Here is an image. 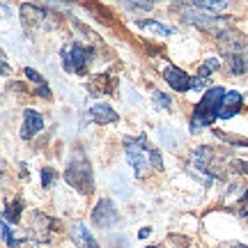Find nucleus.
<instances>
[{"instance_id":"f257e3e1","label":"nucleus","mask_w":248,"mask_h":248,"mask_svg":"<svg viewBox=\"0 0 248 248\" xmlns=\"http://www.w3.org/2000/svg\"><path fill=\"white\" fill-rule=\"evenodd\" d=\"M124 150H126V159L131 163L136 177H147L150 172L163 170V159H161L159 150H154L147 142V136L124 138Z\"/></svg>"},{"instance_id":"f03ea898","label":"nucleus","mask_w":248,"mask_h":248,"mask_svg":"<svg viewBox=\"0 0 248 248\" xmlns=\"http://www.w3.org/2000/svg\"><path fill=\"white\" fill-rule=\"evenodd\" d=\"M225 90L223 88H209L204 92V97L200 99V104L193 108V117H191V131L198 133L204 126H212L216 117H221V106L225 99Z\"/></svg>"},{"instance_id":"7ed1b4c3","label":"nucleus","mask_w":248,"mask_h":248,"mask_svg":"<svg viewBox=\"0 0 248 248\" xmlns=\"http://www.w3.org/2000/svg\"><path fill=\"white\" fill-rule=\"evenodd\" d=\"M64 179H67V184L74 186L83 195H90L94 191V175L90 168V161L83 154L71 156V161L67 163V170H64Z\"/></svg>"},{"instance_id":"20e7f679","label":"nucleus","mask_w":248,"mask_h":248,"mask_svg":"<svg viewBox=\"0 0 248 248\" xmlns=\"http://www.w3.org/2000/svg\"><path fill=\"white\" fill-rule=\"evenodd\" d=\"M182 16H184L186 23L200 28V30H204V32H212V35H216V37L232 28L230 26L232 18L216 16V14H204V12H200V9H193L191 5H184V7H182Z\"/></svg>"},{"instance_id":"39448f33","label":"nucleus","mask_w":248,"mask_h":248,"mask_svg":"<svg viewBox=\"0 0 248 248\" xmlns=\"http://www.w3.org/2000/svg\"><path fill=\"white\" fill-rule=\"evenodd\" d=\"M94 58V48L92 46H83L78 42H71L62 48V69L69 71V74H76V76H83L85 69L90 67V62Z\"/></svg>"},{"instance_id":"423d86ee","label":"nucleus","mask_w":248,"mask_h":248,"mask_svg":"<svg viewBox=\"0 0 248 248\" xmlns=\"http://www.w3.org/2000/svg\"><path fill=\"white\" fill-rule=\"evenodd\" d=\"M191 161H193V166L200 172L209 175V177L214 179L225 177V156H221L218 152H214L212 147H198L191 154Z\"/></svg>"},{"instance_id":"0eeeda50","label":"nucleus","mask_w":248,"mask_h":248,"mask_svg":"<svg viewBox=\"0 0 248 248\" xmlns=\"http://www.w3.org/2000/svg\"><path fill=\"white\" fill-rule=\"evenodd\" d=\"M218 51L223 58H241L248 64V37L230 28L218 35Z\"/></svg>"},{"instance_id":"6e6552de","label":"nucleus","mask_w":248,"mask_h":248,"mask_svg":"<svg viewBox=\"0 0 248 248\" xmlns=\"http://www.w3.org/2000/svg\"><path fill=\"white\" fill-rule=\"evenodd\" d=\"M30 232L35 237L37 244H51L55 239V234L62 232V223L53 216H46L42 212L30 214Z\"/></svg>"},{"instance_id":"1a4fd4ad","label":"nucleus","mask_w":248,"mask_h":248,"mask_svg":"<svg viewBox=\"0 0 248 248\" xmlns=\"http://www.w3.org/2000/svg\"><path fill=\"white\" fill-rule=\"evenodd\" d=\"M120 221V214H117L115 204L110 202L108 198H104V200H99L97 204H94V209H92V223H97L99 228H113L115 223Z\"/></svg>"},{"instance_id":"9d476101","label":"nucleus","mask_w":248,"mask_h":248,"mask_svg":"<svg viewBox=\"0 0 248 248\" xmlns=\"http://www.w3.org/2000/svg\"><path fill=\"white\" fill-rule=\"evenodd\" d=\"M120 80L113 74H94L90 76L88 80V90L94 94V97H101V94H115Z\"/></svg>"},{"instance_id":"9b49d317","label":"nucleus","mask_w":248,"mask_h":248,"mask_svg":"<svg viewBox=\"0 0 248 248\" xmlns=\"http://www.w3.org/2000/svg\"><path fill=\"white\" fill-rule=\"evenodd\" d=\"M163 78H166V83H168L170 88L177 90V92H188L191 85H193V78H191L184 69L175 67V64H170V67L163 69Z\"/></svg>"},{"instance_id":"f8f14e48","label":"nucleus","mask_w":248,"mask_h":248,"mask_svg":"<svg viewBox=\"0 0 248 248\" xmlns=\"http://www.w3.org/2000/svg\"><path fill=\"white\" fill-rule=\"evenodd\" d=\"M48 18V12L44 7H37V5H21V21L26 30H32V28L44 26V21Z\"/></svg>"},{"instance_id":"ddd939ff","label":"nucleus","mask_w":248,"mask_h":248,"mask_svg":"<svg viewBox=\"0 0 248 248\" xmlns=\"http://www.w3.org/2000/svg\"><path fill=\"white\" fill-rule=\"evenodd\" d=\"M42 126H44V117L39 115L35 108H28L26 113H23V126H21V138H23V140H30V138H35L37 133L42 131Z\"/></svg>"},{"instance_id":"4468645a","label":"nucleus","mask_w":248,"mask_h":248,"mask_svg":"<svg viewBox=\"0 0 248 248\" xmlns=\"http://www.w3.org/2000/svg\"><path fill=\"white\" fill-rule=\"evenodd\" d=\"M241 108H244V97H241L239 92H228L225 99H223V106H221V120H230L234 117L237 113H241Z\"/></svg>"},{"instance_id":"2eb2a0df","label":"nucleus","mask_w":248,"mask_h":248,"mask_svg":"<svg viewBox=\"0 0 248 248\" xmlns=\"http://www.w3.org/2000/svg\"><path fill=\"white\" fill-rule=\"evenodd\" d=\"M69 232H71V237H74V241H76L78 248H99L97 239L92 237V232H90L83 223H74L69 228Z\"/></svg>"},{"instance_id":"dca6fc26","label":"nucleus","mask_w":248,"mask_h":248,"mask_svg":"<svg viewBox=\"0 0 248 248\" xmlns=\"http://www.w3.org/2000/svg\"><path fill=\"white\" fill-rule=\"evenodd\" d=\"M88 120H92L97 124H110V122H117V113L110 106H106V104H97V106L90 108Z\"/></svg>"},{"instance_id":"f3484780","label":"nucleus","mask_w":248,"mask_h":248,"mask_svg":"<svg viewBox=\"0 0 248 248\" xmlns=\"http://www.w3.org/2000/svg\"><path fill=\"white\" fill-rule=\"evenodd\" d=\"M218 67V60L216 58H207V60L200 64V69H198V76L193 78V85H191V90H200L209 80V74H212L214 69Z\"/></svg>"},{"instance_id":"a211bd4d","label":"nucleus","mask_w":248,"mask_h":248,"mask_svg":"<svg viewBox=\"0 0 248 248\" xmlns=\"http://www.w3.org/2000/svg\"><path fill=\"white\" fill-rule=\"evenodd\" d=\"M23 209H26V204H23L21 198H14L12 202H7L5 204V209H2V218H5V223H18L21 221Z\"/></svg>"},{"instance_id":"6ab92c4d","label":"nucleus","mask_w":248,"mask_h":248,"mask_svg":"<svg viewBox=\"0 0 248 248\" xmlns=\"http://www.w3.org/2000/svg\"><path fill=\"white\" fill-rule=\"evenodd\" d=\"M193 9H200L204 14H218L223 9L228 7V2L225 0H198V2H188Z\"/></svg>"},{"instance_id":"aec40b11","label":"nucleus","mask_w":248,"mask_h":248,"mask_svg":"<svg viewBox=\"0 0 248 248\" xmlns=\"http://www.w3.org/2000/svg\"><path fill=\"white\" fill-rule=\"evenodd\" d=\"M136 26L140 28V30H145V32H154V35H161V37H168L175 32L170 26H163L159 21H138Z\"/></svg>"},{"instance_id":"412c9836","label":"nucleus","mask_w":248,"mask_h":248,"mask_svg":"<svg viewBox=\"0 0 248 248\" xmlns=\"http://www.w3.org/2000/svg\"><path fill=\"white\" fill-rule=\"evenodd\" d=\"M225 64H228V71H230L232 76H241L248 69V64L241 58H225Z\"/></svg>"},{"instance_id":"4be33fe9","label":"nucleus","mask_w":248,"mask_h":248,"mask_svg":"<svg viewBox=\"0 0 248 248\" xmlns=\"http://www.w3.org/2000/svg\"><path fill=\"white\" fill-rule=\"evenodd\" d=\"M23 74H26V78H28V80L37 83V88H46V85H48V83L44 80V76H42V74H37L35 69H30V67H28V69L23 71Z\"/></svg>"},{"instance_id":"5701e85b","label":"nucleus","mask_w":248,"mask_h":248,"mask_svg":"<svg viewBox=\"0 0 248 248\" xmlns=\"http://www.w3.org/2000/svg\"><path fill=\"white\" fill-rule=\"evenodd\" d=\"M154 104H156V106H161V108H170V104H172V101H170L168 94H163V92H154Z\"/></svg>"},{"instance_id":"b1692460","label":"nucleus","mask_w":248,"mask_h":248,"mask_svg":"<svg viewBox=\"0 0 248 248\" xmlns=\"http://www.w3.org/2000/svg\"><path fill=\"white\" fill-rule=\"evenodd\" d=\"M53 179H55V172L51 168H44V170H42V186H46V188H48V186L53 184Z\"/></svg>"},{"instance_id":"393cba45","label":"nucleus","mask_w":248,"mask_h":248,"mask_svg":"<svg viewBox=\"0 0 248 248\" xmlns=\"http://www.w3.org/2000/svg\"><path fill=\"white\" fill-rule=\"evenodd\" d=\"M126 7H129V9H145V12H147V9L154 7V2H150V0H145V2H136V0H129V2H126Z\"/></svg>"},{"instance_id":"a878e982","label":"nucleus","mask_w":248,"mask_h":248,"mask_svg":"<svg viewBox=\"0 0 248 248\" xmlns=\"http://www.w3.org/2000/svg\"><path fill=\"white\" fill-rule=\"evenodd\" d=\"M232 166H237L244 175H248V161H239V159H237V161H232Z\"/></svg>"},{"instance_id":"bb28decb","label":"nucleus","mask_w":248,"mask_h":248,"mask_svg":"<svg viewBox=\"0 0 248 248\" xmlns=\"http://www.w3.org/2000/svg\"><path fill=\"white\" fill-rule=\"evenodd\" d=\"M2 74H5V76H9V64H7V58H5V53H2Z\"/></svg>"},{"instance_id":"cd10ccee","label":"nucleus","mask_w":248,"mask_h":248,"mask_svg":"<svg viewBox=\"0 0 248 248\" xmlns=\"http://www.w3.org/2000/svg\"><path fill=\"white\" fill-rule=\"evenodd\" d=\"M147 234H150V228H145V230H140V232H138V237H140V239H145Z\"/></svg>"},{"instance_id":"c85d7f7f","label":"nucleus","mask_w":248,"mask_h":248,"mask_svg":"<svg viewBox=\"0 0 248 248\" xmlns=\"http://www.w3.org/2000/svg\"><path fill=\"white\" fill-rule=\"evenodd\" d=\"M225 248H244V246H225Z\"/></svg>"},{"instance_id":"c756f323","label":"nucleus","mask_w":248,"mask_h":248,"mask_svg":"<svg viewBox=\"0 0 248 248\" xmlns=\"http://www.w3.org/2000/svg\"><path fill=\"white\" fill-rule=\"evenodd\" d=\"M147 248H161V246H147Z\"/></svg>"}]
</instances>
